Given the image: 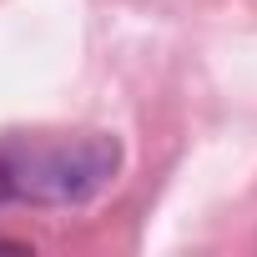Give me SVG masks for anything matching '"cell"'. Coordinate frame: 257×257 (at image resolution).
<instances>
[{
    "instance_id": "cell-1",
    "label": "cell",
    "mask_w": 257,
    "mask_h": 257,
    "mask_svg": "<svg viewBox=\"0 0 257 257\" xmlns=\"http://www.w3.org/2000/svg\"><path fill=\"white\" fill-rule=\"evenodd\" d=\"M116 132H11L0 137V207H81L121 172Z\"/></svg>"
}]
</instances>
